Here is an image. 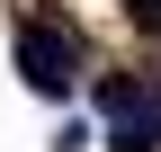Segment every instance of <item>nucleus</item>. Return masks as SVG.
<instances>
[{
	"label": "nucleus",
	"instance_id": "f257e3e1",
	"mask_svg": "<svg viewBox=\"0 0 161 152\" xmlns=\"http://www.w3.org/2000/svg\"><path fill=\"white\" fill-rule=\"evenodd\" d=\"M98 117H108V152H161V99L134 72H108L98 81Z\"/></svg>",
	"mask_w": 161,
	"mask_h": 152
},
{
	"label": "nucleus",
	"instance_id": "7ed1b4c3",
	"mask_svg": "<svg viewBox=\"0 0 161 152\" xmlns=\"http://www.w3.org/2000/svg\"><path fill=\"white\" fill-rule=\"evenodd\" d=\"M125 18H134V27H152V36H161V0H125Z\"/></svg>",
	"mask_w": 161,
	"mask_h": 152
},
{
	"label": "nucleus",
	"instance_id": "f03ea898",
	"mask_svg": "<svg viewBox=\"0 0 161 152\" xmlns=\"http://www.w3.org/2000/svg\"><path fill=\"white\" fill-rule=\"evenodd\" d=\"M18 72H27V90L63 99V90H72V72H80V45L54 27V18H27V27H18Z\"/></svg>",
	"mask_w": 161,
	"mask_h": 152
}]
</instances>
